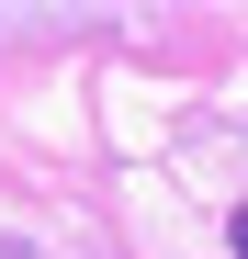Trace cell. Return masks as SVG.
Returning <instances> with one entry per match:
<instances>
[{"instance_id":"cell-1","label":"cell","mask_w":248,"mask_h":259,"mask_svg":"<svg viewBox=\"0 0 248 259\" xmlns=\"http://www.w3.org/2000/svg\"><path fill=\"white\" fill-rule=\"evenodd\" d=\"M226 248H237V259H248V203H237V214H226Z\"/></svg>"}]
</instances>
